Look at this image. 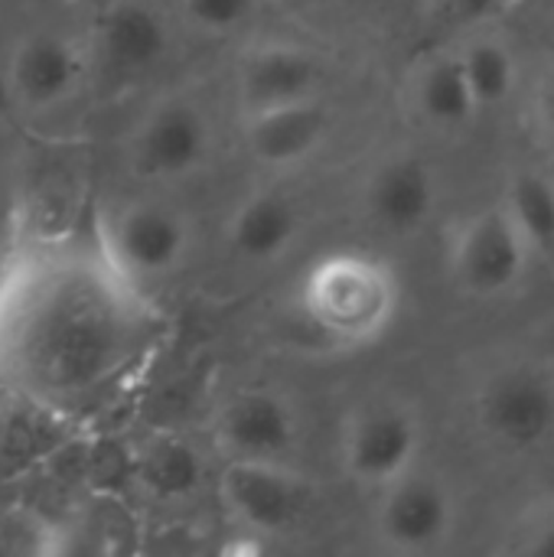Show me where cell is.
Listing matches in <instances>:
<instances>
[{
	"label": "cell",
	"instance_id": "obj_11",
	"mask_svg": "<svg viewBox=\"0 0 554 557\" xmlns=\"http://www.w3.org/2000/svg\"><path fill=\"white\" fill-rule=\"evenodd\" d=\"M532 251L500 202L470 212L447 242V277L470 300H500L529 274Z\"/></svg>",
	"mask_w": 554,
	"mask_h": 557
},
{
	"label": "cell",
	"instance_id": "obj_20",
	"mask_svg": "<svg viewBox=\"0 0 554 557\" xmlns=\"http://www.w3.org/2000/svg\"><path fill=\"white\" fill-rule=\"evenodd\" d=\"M137 473H140V483L153 496L173 499V496H189V493L199 490L202 460H199L193 444H186L183 437L163 434V437H153L140 450Z\"/></svg>",
	"mask_w": 554,
	"mask_h": 557
},
{
	"label": "cell",
	"instance_id": "obj_21",
	"mask_svg": "<svg viewBox=\"0 0 554 557\" xmlns=\"http://www.w3.org/2000/svg\"><path fill=\"white\" fill-rule=\"evenodd\" d=\"M258 0H173V13L183 26L206 39H225L255 20Z\"/></svg>",
	"mask_w": 554,
	"mask_h": 557
},
{
	"label": "cell",
	"instance_id": "obj_10",
	"mask_svg": "<svg viewBox=\"0 0 554 557\" xmlns=\"http://www.w3.org/2000/svg\"><path fill=\"white\" fill-rule=\"evenodd\" d=\"M212 447L219 460L297 463L304 447V408L294 395L271 385L232 392L212 414Z\"/></svg>",
	"mask_w": 554,
	"mask_h": 557
},
{
	"label": "cell",
	"instance_id": "obj_3",
	"mask_svg": "<svg viewBox=\"0 0 554 557\" xmlns=\"http://www.w3.org/2000/svg\"><path fill=\"white\" fill-rule=\"evenodd\" d=\"M91 238L127 284L150 294L186 271L196 251V222L176 202L147 193L101 209Z\"/></svg>",
	"mask_w": 554,
	"mask_h": 557
},
{
	"label": "cell",
	"instance_id": "obj_12",
	"mask_svg": "<svg viewBox=\"0 0 554 557\" xmlns=\"http://www.w3.org/2000/svg\"><path fill=\"white\" fill-rule=\"evenodd\" d=\"M173 13L157 0H118L91 16L88 62L111 82H140L173 52Z\"/></svg>",
	"mask_w": 554,
	"mask_h": 557
},
{
	"label": "cell",
	"instance_id": "obj_2",
	"mask_svg": "<svg viewBox=\"0 0 554 557\" xmlns=\"http://www.w3.org/2000/svg\"><path fill=\"white\" fill-rule=\"evenodd\" d=\"M304 326L333 349L379 343L398 320V271L376 251L336 248L307 264L294 294Z\"/></svg>",
	"mask_w": 554,
	"mask_h": 557
},
{
	"label": "cell",
	"instance_id": "obj_4",
	"mask_svg": "<svg viewBox=\"0 0 554 557\" xmlns=\"http://www.w3.org/2000/svg\"><path fill=\"white\" fill-rule=\"evenodd\" d=\"M216 121L189 91H167L144 108L127 137V170L147 186L199 176L216 157Z\"/></svg>",
	"mask_w": 554,
	"mask_h": 557
},
{
	"label": "cell",
	"instance_id": "obj_9",
	"mask_svg": "<svg viewBox=\"0 0 554 557\" xmlns=\"http://www.w3.org/2000/svg\"><path fill=\"white\" fill-rule=\"evenodd\" d=\"M91 75L88 49L52 26L26 29L7 52L3 91L23 117H49L69 108Z\"/></svg>",
	"mask_w": 554,
	"mask_h": 557
},
{
	"label": "cell",
	"instance_id": "obj_17",
	"mask_svg": "<svg viewBox=\"0 0 554 557\" xmlns=\"http://www.w3.org/2000/svg\"><path fill=\"white\" fill-rule=\"evenodd\" d=\"M408 104L428 131L441 134L464 131L480 114L454 49H434L415 62L408 75Z\"/></svg>",
	"mask_w": 554,
	"mask_h": 557
},
{
	"label": "cell",
	"instance_id": "obj_26",
	"mask_svg": "<svg viewBox=\"0 0 554 557\" xmlns=\"http://www.w3.org/2000/svg\"><path fill=\"white\" fill-rule=\"evenodd\" d=\"M75 3H78L82 10H88V13L95 16V13H101V10H108V7H114L118 0H75Z\"/></svg>",
	"mask_w": 554,
	"mask_h": 557
},
{
	"label": "cell",
	"instance_id": "obj_25",
	"mask_svg": "<svg viewBox=\"0 0 554 557\" xmlns=\"http://www.w3.org/2000/svg\"><path fill=\"white\" fill-rule=\"evenodd\" d=\"M13 248H16V238H13V235H7V232L0 228V274L7 271V264H10V255H13Z\"/></svg>",
	"mask_w": 554,
	"mask_h": 557
},
{
	"label": "cell",
	"instance_id": "obj_8",
	"mask_svg": "<svg viewBox=\"0 0 554 557\" xmlns=\"http://www.w3.org/2000/svg\"><path fill=\"white\" fill-rule=\"evenodd\" d=\"M216 493L229 522L251 539L291 535L313 509V486L297 463L222 460Z\"/></svg>",
	"mask_w": 554,
	"mask_h": 557
},
{
	"label": "cell",
	"instance_id": "obj_7",
	"mask_svg": "<svg viewBox=\"0 0 554 557\" xmlns=\"http://www.w3.org/2000/svg\"><path fill=\"white\" fill-rule=\"evenodd\" d=\"M460 522L454 486L421 463L376 490L372 535L389 555L424 557L451 545Z\"/></svg>",
	"mask_w": 554,
	"mask_h": 557
},
{
	"label": "cell",
	"instance_id": "obj_16",
	"mask_svg": "<svg viewBox=\"0 0 554 557\" xmlns=\"http://www.w3.org/2000/svg\"><path fill=\"white\" fill-rule=\"evenodd\" d=\"M245 153L268 173H291L307 166L327 144L333 117L327 98H307L238 117Z\"/></svg>",
	"mask_w": 554,
	"mask_h": 557
},
{
	"label": "cell",
	"instance_id": "obj_18",
	"mask_svg": "<svg viewBox=\"0 0 554 557\" xmlns=\"http://www.w3.org/2000/svg\"><path fill=\"white\" fill-rule=\"evenodd\" d=\"M454 52H457V62L464 69V78L470 85V95H473L480 114L503 108L516 95V88H519V55L503 36L477 29Z\"/></svg>",
	"mask_w": 554,
	"mask_h": 557
},
{
	"label": "cell",
	"instance_id": "obj_24",
	"mask_svg": "<svg viewBox=\"0 0 554 557\" xmlns=\"http://www.w3.org/2000/svg\"><path fill=\"white\" fill-rule=\"evenodd\" d=\"M532 121L542 140L554 147V65L545 69L532 88Z\"/></svg>",
	"mask_w": 554,
	"mask_h": 557
},
{
	"label": "cell",
	"instance_id": "obj_6",
	"mask_svg": "<svg viewBox=\"0 0 554 557\" xmlns=\"http://www.w3.org/2000/svg\"><path fill=\"white\" fill-rule=\"evenodd\" d=\"M424 418L398 395H379L356 405L340 428V470L362 490H382L421 463Z\"/></svg>",
	"mask_w": 554,
	"mask_h": 557
},
{
	"label": "cell",
	"instance_id": "obj_23",
	"mask_svg": "<svg viewBox=\"0 0 554 557\" xmlns=\"http://www.w3.org/2000/svg\"><path fill=\"white\" fill-rule=\"evenodd\" d=\"M516 0H441V10L451 23L477 29L496 16H503L506 10H513Z\"/></svg>",
	"mask_w": 554,
	"mask_h": 557
},
{
	"label": "cell",
	"instance_id": "obj_15",
	"mask_svg": "<svg viewBox=\"0 0 554 557\" xmlns=\"http://www.w3.org/2000/svg\"><path fill=\"white\" fill-rule=\"evenodd\" d=\"M307 232V212L294 189L268 183L245 193L225 215L222 245L242 268L281 264Z\"/></svg>",
	"mask_w": 554,
	"mask_h": 557
},
{
	"label": "cell",
	"instance_id": "obj_1",
	"mask_svg": "<svg viewBox=\"0 0 554 557\" xmlns=\"http://www.w3.org/2000/svg\"><path fill=\"white\" fill-rule=\"evenodd\" d=\"M163 317L95 238L16 242L0 274V388L78 418L111 405L153 359Z\"/></svg>",
	"mask_w": 554,
	"mask_h": 557
},
{
	"label": "cell",
	"instance_id": "obj_5",
	"mask_svg": "<svg viewBox=\"0 0 554 557\" xmlns=\"http://www.w3.org/2000/svg\"><path fill=\"white\" fill-rule=\"evenodd\" d=\"M473 424L509 454H529L554 437V369L542 359H509L490 369L473 392Z\"/></svg>",
	"mask_w": 554,
	"mask_h": 557
},
{
	"label": "cell",
	"instance_id": "obj_22",
	"mask_svg": "<svg viewBox=\"0 0 554 557\" xmlns=\"http://www.w3.org/2000/svg\"><path fill=\"white\" fill-rule=\"evenodd\" d=\"M500 555L554 557V496L526 506L506 529Z\"/></svg>",
	"mask_w": 554,
	"mask_h": 557
},
{
	"label": "cell",
	"instance_id": "obj_19",
	"mask_svg": "<svg viewBox=\"0 0 554 557\" xmlns=\"http://www.w3.org/2000/svg\"><path fill=\"white\" fill-rule=\"evenodd\" d=\"M500 206L532 255H554V180L549 173L532 166L516 170L506 180Z\"/></svg>",
	"mask_w": 554,
	"mask_h": 557
},
{
	"label": "cell",
	"instance_id": "obj_13",
	"mask_svg": "<svg viewBox=\"0 0 554 557\" xmlns=\"http://www.w3.org/2000/svg\"><path fill=\"white\" fill-rule=\"evenodd\" d=\"M362 215L392 238H411L441 209V173L418 150L385 153L362 183Z\"/></svg>",
	"mask_w": 554,
	"mask_h": 557
},
{
	"label": "cell",
	"instance_id": "obj_14",
	"mask_svg": "<svg viewBox=\"0 0 554 557\" xmlns=\"http://www.w3.org/2000/svg\"><path fill=\"white\" fill-rule=\"evenodd\" d=\"M323 85L327 62L310 46L291 39H264L245 49L232 75L238 117L307 98H323Z\"/></svg>",
	"mask_w": 554,
	"mask_h": 557
}]
</instances>
